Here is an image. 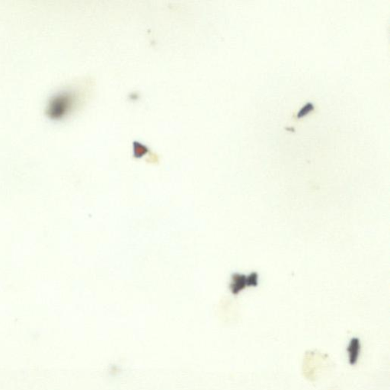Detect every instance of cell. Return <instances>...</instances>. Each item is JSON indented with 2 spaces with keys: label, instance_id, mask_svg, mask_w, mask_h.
Listing matches in <instances>:
<instances>
[{
  "label": "cell",
  "instance_id": "cell-1",
  "mask_svg": "<svg viewBox=\"0 0 390 390\" xmlns=\"http://www.w3.org/2000/svg\"><path fill=\"white\" fill-rule=\"evenodd\" d=\"M361 352V340L358 338H352L349 341L347 346L348 362L351 365L354 366L358 364Z\"/></svg>",
  "mask_w": 390,
  "mask_h": 390
}]
</instances>
